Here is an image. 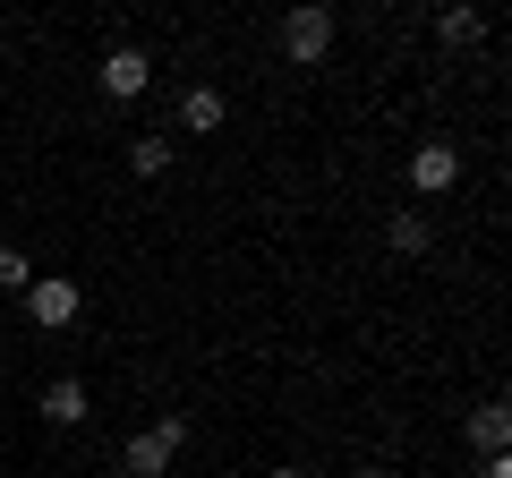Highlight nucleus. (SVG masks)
Here are the masks:
<instances>
[{
	"instance_id": "15",
	"label": "nucleus",
	"mask_w": 512,
	"mask_h": 478,
	"mask_svg": "<svg viewBox=\"0 0 512 478\" xmlns=\"http://www.w3.org/2000/svg\"><path fill=\"white\" fill-rule=\"evenodd\" d=\"M359 478H393V470H359Z\"/></svg>"
},
{
	"instance_id": "14",
	"label": "nucleus",
	"mask_w": 512,
	"mask_h": 478,
	"mask_svg": "<svg viewBox=\"0 0 512 478\" xmlns=\"http://www.w3.org/2000/svg\"><path fill=\"white\" fill-rule=\"evenodd\" d=\"M265 478H308V470H265Z\"/></svg>"
},
{
	"instance_id": "7",
	"label": "nucleus",
	"mask_w": 512,
	"mask_h": 478,
	"mask_svg": "<svg viewBox=\"0 0 512 478\" xmlns=\"http://www.w3.org/2000/svg\"><path fill=\"white\" fill-rule=\"evenodd\" d=\"M43 419L52 427H86V385H77V376H52V385H43Z\"/></svg>"
},
{
	"instance_id": "1",
	"label": "nucleus",
	"mask_w": 512,
	"mask_h": 478,
	"mask_svg": "<svg viewBox=\"0 0 512 478\" xmlns=\"http://www.w3.org/2000/svg\"><path fill=\"white\" fill-rule=\"evenodd\" d=\"M180 444H188V419H180V410H171V419H154L146 436H128L120 470H128V478H163V470H171V453H180Z\"/></svg>"
},
{
	"instance_id": "13",
	"label": "nucleus",
	"mask_w": 512,
	"mask_h": 478,
	"mask_svg": "<svg viewBox=\"0 0 512 478\" xmlns=\"http://www.w3.org/2000/svg\"><path fill=\"white\" fill-rule=\"evenodd\" d=\"M478 478H512V453H487V470H478Z\"/></svg>"
},
{
	"instance_id": "4",
	"label": "nucleus",
	"mask_w": 512,
	"mask_h": 478,
	"mask_svg": "<svg viewBox=\"0 0 512 478\" xmlns=\"http://www.w3.org/2000/svg\"><path fill=\"white\" fill-rule=\"evenodd\" d=\"M94 77H103V94H111V103H137V94L154 86V60H146V52H128V43H111Z\"/></svg>"
},
{
	"instance_id": "10",
	"label": "nucleus",
	"mask_w": 512,
	"mask_h": 478,
	"mask_svg": "<svg viewBox=\"0 0 512 478\" xmlns=\"http://www.w3.org/2000/svg\"><path fill=\"white\" fill-rule=\"evenodd\" d=\"M470 436L487 444V453H504V444H512V419H504V402H478V419H470Z\"/></svg>"
},
{
	"instance_id": "8",
	"label": "nucleus",
	"mask_w": 512,
	"mask_h": 478,
	"mask_svg": "<svg viewBox=\"0 0 512 478\" xmlns=\"http://www.w3.org/2000/svg\"><path fill=\"white\" fill-rule=\"evenodd\" d=\"M427 239H436L427 214H393V222H384V248H393V257H427Z\"/></svg>"
},
{
	"instance_id": "2",
	"label": "nucleus",
	"mask_w": 512,
	"mask_h": 478,
	"mask_svg": "<svg viewBox=\"0 0 512 478\" xmlns=\"http://www.w3.org/2000/svg\"><path fill=\"white\" fill-rule=\"evenodd\" d=\"M282 52H291L299 69H316V60L333 52V9H325V0H299L291 18H282Z\"/></svg>"
},
{
	"instance_id": "12",
	"label": "nucleus",
	"mask_w": 512,
	"mask_h": 478,
	"mask_svg": "<svg viewBox=\"0 0 512 478\" xmlns=\"http://www.w3.org/2000/svg\"><path fill=\"white\" fill-rule=\"evenodd\" d=\"M26 282H35V265H26L18 248H0V291H18V299H26Z\"/></svg>"
},
{
	"instance_id": "6",
	"label": "nucleus",
	"mask_w": 512,
	"mask_h": 478,
	"mask_svg": "<svg viewBox=\"0 0 512 478\" xmlns=\"http://www.w3.org/2000/svg\"><path fill=\"white\" fill-rule=\"evenodd\" d=\"M222 120H231V103H222L214 86H188V94H180V129H188V137H214Z\"/></svg>"
},
{
	"instance_id": "11",
	"label": "nucleus",
	"mask_w": 512,
	"mask_h": 478,
	"mask_svg": "<svg viewBox=\"0 0 512 478\" xmlns=\"http://www.w3.org/2000/svg\"><path fill=\"white\" fill-rule=\"evenodd\" d=\"M478 26H487V18H478L470 0H461V9H436V35H444V43H470Z\"/></svg>"
},
{
	"instance_id": "9",
	"label": "nucleus",
	"mask_w": 512,
	"mask_h": 478,
	"mask_svg": "<svg viewBox=\"0 0 512 478\" xmlns=\"http://www.w3.org/2000/svg\"><path fill=\"white\" fill-rule=\"evenodd\" d=\"M128 171H137V180H163L171 171V137H137V146H128Z\"/></svg>"
},
{
	"instance_id": "5",
	"label": "nucleus",
	"mask_w": 512,
	"mask_h": 478,
	"mask_svg": "<svg viewBox=\"0 0 512 478\" xmlns=\"http://www.w3.org/2000/svg\"><path fill=\"white\" fill-rule=\"evenodd\" d=\"M453 180H461V154L444 146V137H436V146H419V154H410V188H419V197H444Z\"/></svg>"
},
{
	"instance_id": "3",
	"label": "nucleus",
	"mask_w": 512,
	"mask_h": 478,
	"mask_svg": "<svg viewBox=\"0 0 512 478\" xmlns=\"http://www.w3.org/2000/svg\"><path fill=\"white\" fill-rule=\"evenodd\" d=\"M26 316H35L43 333H60V325L86 316V291H77L69 274H35V282H26Z\"/></svg>"
}]
</instances>
